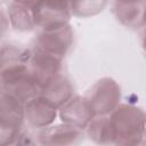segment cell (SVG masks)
I'll return each instance as SVG.
<instances>
[{
	"instance_id": "8fae6325",
	"label": "cell",
	"mask_w": 146,
	"mask_h": 146,
	"mask_svg": "<svg viewBox=\"0 0 146 146\" xmlns=\"http://www.w3.org/2000/svg\"><path fill=\"white\" fill-rule=\"evenodd\" d=\"M84 135L96 144H114V130L110 115H95L83 130Z\"/></svg>"
},
{
	"instance_id": "ac0fdd59",
	"label": "cell",
	"mask_w": 146,
	"mask_h": 146,
	"mask_svg": "<svg viewBox=\"0 0 146 146\" xmlns=\"http://www.w3.org/2000/svg\"><path fill=\"white\" fill-rule=\"evenodd\" d=\"M66 1H70V0H66Z\"/></svg>"
},
{
	"instance_id": "52a82bcc",
	"label": "cell",
	"mask_w": 146,
	"mask_h": 146,
	"mask_svg": "<svg viewBox=\"0 0 146 146\" xmlns=\"http://www.w3.org/2000/svg\"><path fill=\"white\" fill-rule=\"evenodd\" d=\"M94 116L95 114L84 97L72 96L66 103L58 107V117L60 121L81 130H84Z\"/></svg>"
},
{
	"instance_id": "277c9868",
	"label": "cell",
	"mask_w": 146,
	"mask_h": 146,
	"mask_svg": "<svg viewBox=\"0 0 146 146\" xmlns=\"http://www.w3.org/2000/svg\"><path fill=\"white\" fill-rule=\"evenodd\" d=\"M72 43L73 31L67 23L57 27L42 30L35 39L34 49L64 58L72 47Z\"/></svg>"
},
{
	"instance_id": "5b68a950",
	"label": "cell",
	"mask_w": 146,
	"mask_h": 146,
	"mask_svg": "<svg viewBox=\"0 0 146 146\" xmlns=\"http://www.w3.org/2000/svg\"><path fill=\"white\" fill-rule=\"evenodd\" d=\"M58 116V107L44 97L36 96L24 103V121L30 128L43 129L51 125Z\"/></svg>"
},
{
	"instance_id": "e0dca14e",
	"label": "cell",
	"mask_w": 146,
	"mask_h": 146,
	"mask_svg": "<svg viewBox=\"0 0 146 146\" xmlns=\"http://www.w3.org/2000/svg\"><path fill=\"white\" fill-rule=\"evenodd\" d=\"M15 2H18V3H22V5H25V6H29V7H32L38 0H14Z\"/></svg>"
},
{
	"instance_id": "3957f363",
	"label": "cell",
	"mask_w": 146,
	"mask_h": 146,
	"mask_svg": "<svg viewBox=\"0 0 146 146\" xmlns=\"http://www.w3.org/2000/svg\"><path fill=\"white\" fill-rule=\"evenodd\" d=\"M35 26L48 30L67 24L71 18L70 1L66 0H38L32 7Z\"/></svg>"
},
{
	"instance_id": "9c48e42d",
	"label": "cell",
	"mask_w": 146,
	"mask_h": 146,
	"mask_svg": "<svg viewBox=\"0 0 146 146\" xmlns=\"http://www.w3.org/2000/svg\"><path fill=\"white\" fill-rule=\"evenodd\" d=\"M113 13L116 19L127 27H143L145 23V0H115Z\"/></svg>"
},
{
	"instance_id": "7a4b0ae2",
	"label": "cell",
	"mask_w": 146,
	"mask_h": 146,
	"mask_svg": "<svg viewBox=\"0 0 146 146\" xmlns=\"http://www.w3.org/2000/svg\"><path fill=\"white\" fill-rule=\"evenodd\" d=\"M84 98L95 115H110L120 104L121 90L113 79L103 78L89 89Z\"/></svg>"
},
{
	"instance_id": "2e32d148",
	"label": "cell",
	"mask_w": 146,
	"mask_h": 146,
	"mask_svg": "<svg viewBox=\"0 0 146 146\" xmlns=\"http://www.w3.org/2000/svg\"><path fill=\"white\" fill-rule=\"evenodd\" d=\"M9 26V21H8V16L0 10V39L3 36V34L6 33L7 29Z\"/></svg>"
},
{
	"instance_id": "6da1fadb",
	"label": "cell",
	"mask_w": 146,
	"mask_h": 146,
	"mask_svg": "<svg viewBox=\"0 0 146 146\" xmlns=\"http://www.w3.org/2000/svg\"><path fill=\"white\" fill-rule=\"evenodd\" d=\"M115 145H140L145 138L144 111L133 105L119 104L110 114Z\"/></svg>"
},
{
	"instance_id": "30bf717a",
	"label": "cell",
	"mask_w": 146,
	"mask_h": 146,
	"mask_svg": "<svg viewBox=\"0 0 146 146\" xmlns=\"http://www.w3.org/2000/svg\"><path fill=\"white\" fill-rule=\"evenodd\" d=\"M73 86L71 81L62 73L50 79L42 86L41 96L52 103L55 106L60 107L73 96Z\"/></svg>"
},
{
	"instance_id": "7c38bea8",
	"label": "cell",
	"mask_w": 146,
	"mask_h": 146,
	"mask_svg": "<svg viewBox=\"0 0 146 146\" xmlns=\"http://www.w3.org/2000/svg\"><path fill=\"white\" fill-rule=\"evenodd\" d=\"M0 119L8 120L22 127L24 123V103L2 84H0Z\"/></svg>"
},
{
	"instance_id": "9a60e30c",
	"label": "cell",
	"mask_w": 146,
	"mask_h": 146,
	"mask_svg": "<svg viewBox=\"0 0 146 146\" xmlns=\"http://www.w3.org/2000/svg\"><path fill=\"white\" fill-rule=\"evenodd\" d=\"M22 128V125H18L14 122L0 119V145L16 144Z\"/></svg>"
},
{
	"instance_id": "8992f818",
	"label": "cell",
	"mask_w": 146,
	"mask_h": 146,
	"mask_svg": "<svg viewBox=\"0 0 146 146\" xmlns=\"http://www.w3.org/2000/svg\"><path fill=\"white\" fill-rule=\"evenodd\" d=\"M62 63V57L34 49L33 51H31L27 67L30 73L43 86L50 79L60 73Z\"/></svg>"
},
{
	"instance_id": "5bb4252c",
	"label": "cell",
	"mask_w": 146,
	"mask_h": 146,
	"mask_svg": "<svg viewBox=\"0 0 146 146\" xmlns=\"http://www.w3.org/2000/svg\"><path fill=\"white\" fill-rule=\"evenodd\" d=\"M107 0H70V11L72 16L87 18L104 10Z\"/></svg>"
},
{
	"instance_id": "4fadbf2b",
	"label": "cell",
	"mask_w": 146,
	"mask_h": 146,
	"mask_svg": "<svg viewBox=\"0 0 146 146\" xmlns=\"http://www.w3.org/2000/svg\"><path fill=\"white\" fill-rule=\"evenodd\" d=\"M8 21L10 26L19 32L31 31L35 27L31 7L15 1L8 7Z\"/></svg>"
},
{
	"instance_id": "ba28073f",
	"label": "cell",
	"mask_w": 146,
	"mask_h": 146,
	"mask_svg": "<svg viewBox=\"0 0 146 146\" xmlns=\"http://www.w3.org/2000/svg\"><path fill=\"white\" fill-rule=\"evenodd\" d=\"M83 130L73 125L63 123L56 125H49L40 129L36 139L41 145H74L83 140Z\"/></svg>"
}]
</instances>
